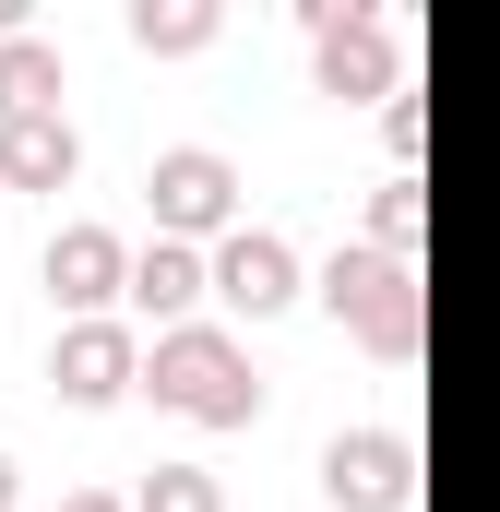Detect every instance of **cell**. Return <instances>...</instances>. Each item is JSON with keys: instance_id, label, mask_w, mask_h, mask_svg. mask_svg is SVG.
<instances>
[{"instance_id": "1", "label": "cell", "mask_w": 500, "mask_h": 512, "mask_svg": "<svg viewBox=\"0 0 500 512\" xmlns=\"http://www.w3.org/2000/svg\"><path fill=\"white\" fill-rule=\"evenodd\" d=\"M143 393L167 405V417H191V429H250L262 417V382H250V346L227 322H191V334H155V358H143Z\"/></svg>"}, {"instance_id": "2", "label": "cell", "mask_w": 500, "mask_h": 512, "mask_svg": "<svg viewBox=\"0 0 500 512\" xmlns=\"http://www.w3.org/2000/svg\"><path fill=\"white\" fill-rule=\"evenodd\" d=\"M322 310H334L370 358H417V334H429V286H417V262L370 251V239H346V251L322 262Z\"/></svg>"}, {"instance_id": "3", "label": "cell", "mask_w": 500, "mask_h": 512, "mask_svg": "<svg viewBox=\"0 0 500 512\" xmlns=\"http://www.w3.org/2000/svg\"><path fill=\"white\" fill-rule=\"evenodd\" d=\"M310 36H322V96L334 108H393L405 96V24L370 0H310Z\"/></svg>"}, {"instance_id": "4", "label": "cell", "mask_w": 500, "mask_h": 512, "mask_svg": "<svg viewBox=\"0 0 500 512\" xmlns=\"http://www.w3.org/2000/svg\"><path fill=\"white\" fill-rule=\"evenodd\" d=\"M143 191H155V239H239V167L215 143H167Z\"/></svg>"}, {"instance_id": "5", "label": "cell", "mask_w": 500, "mask_h": 512, "mask_svg": "<svg viewBox=\"0 0 500 512\" xmlns=\"http://www.w3.org/2000/svg\"><path fill=\"white\" fill-rule=\"evenodd\" d=\"M322 501L334 512H405L417 501V441L405 429H334L322 441Z\"/></svg>"}, {"instance_id": "6", "label": "cell", "mask_w": 500, "mask_h": 512, "mask_svg": "<svg viewBox=\"0 0 500 512\" xmlns=\"http://www.w3.org/2000/svg\"><path fill=\"white\" fill-rule=\"evenodd\" d=\"M131 239L120 227H60V239H48V298H60V310H72V322H120L131 310Z\"/></svg>"}, {"instance_id": "7", "label": "cell", "mask_w": 500, "mask_h": 512, "mask_svg": "<svg viewBox=\"0 0 500 512\" xmlns=\"http://www.w3.org/2000/svg\"><path fill=\"white\" fill-rule=\"evenodd\" d=\"M143 334L131 322H72L60 334V358H48V382H60V405H120V393H143Z\"/></svg>"}, {"instance_id": "8", "label": "cell", "mask_w": 500, "mask_h": 512, "mask_svg": "<svg viewBox=\"0 0 500 512\" xmlns=\"http://www.w3.org/2000/svg\"><path fill=\"white\" fill-rule=\"evenodd\" d=\"M203 298H215V251H191V239H143V262H131V322L191 334Z\"/></svg>"}, {"instance_id": "9", "label": "cell", "mask_w": 500, "mask_h": 512, "mask_svg": "<svg viewBox=\"0 0 500 512\" xmlns=\"http://www.w3.org/2000/svg\"><path fill=\"white\" fill-rule=\"evenodd\" d=\"M298 298V251L274 239V227H239V239H215V310H239V322H274Z\"/></svg>"}, {"instance_id": "10", "label": "cell", "mask_w": 500, "mask_h": 512, "mask_svg": "<svg viewBox=\"0 0 500 512\" xmlns=\"http://www.w3.org/2000/svg\"><path fill=\"white\" fill-rule=\"evenodd\" d=\"M84 179V131L60 120H0V191H72Z\"/></svg>"}, {"instance_id": "11", "label": "cell", "mask_w": 500, "mask_h": 512, "mask_svg": "<svg viewBox=\"0 0 500 512\" xmlns=\"http://www.w3.org/2000/svg\"><path fill=\"white\" fill-rule=\"evenodd\" d=\"M60 108V48L48 36H0V120H48Z\"/></svg>"}, {"instance_id": "12", "label": "cell", "mask_w": 500, "mask_h": 512, "mask_svg": "<svg viewBox=\"0 0 500 512\" xmlns=\"http://www.w3.org/2000/svg\"><path fill=\"white\" fill-rule=\"evenodd\" d=\"M215 0H131V48H155V60H191V48H215Z\"/></svg>"}, {"instance_id": "13", "label": "cell", "mask_w": 500, "mask_h": 512, "mask_svg": "<svg viewBox=\"0 0 500 512\" xmlns=\"http://www.w3.org/2000/svg\"><path fill=\"white\" fill-rule=\"evenodd\" d=\"M417 227H429V203H417V167H393V179L370 191V251L417 262Z\"/></svg>"}, {"instance_id": "14", "label": "cell", "mask_w": 500, "mask_h": 512, "mask_svg": "<svg viewBox=\"0 0 500 512\" xmlns=\"http://www.w3.org/2000/svg\"><path fill=\"white\" fill-rule=\"evenodd\" d=\"M131 512H227V477H203V465H155V477L131 489Z\"/></svg>"}, {"instance_id": "15", "label": "cell", "mask_w": 500, "mask_h": 512, "mask_svg": "<svg viewBox=\"0 0 500 512\" xmlns=\"http://www.w3.org/2000/svg\"><path fill=\"white\" fill-rule=\"evenodd\" d=\"M381 143L417 167V143H429V108H417V96H393V108H381Z\"/></svg>"}, {"instance_id": "16", "label": "cell", "mask_w": 500, "mask_h": 512, "mask_svg": "<svg viewBox=\"0 0 500 512\" xmlns=\"http://www.w3.org/2000/svg\"><path fill=\"white\" fill-rule=\"evenodd\" d=\"M60 512H131V501H120V489H72Z\"/></svg>"}, {"instance_id": "17", "label": "cell", "mask_w": 500, "mask_h": 512, "mask_svg": "<svg viewBox=\"0 0 500 512\" xmlns=\"http://www.w3.org/2000/svg\"><path fill=\"white\" fill-rule=\"evenodd\" d=\"M12 501H24V477H12V453H0V512H12Z\"/></svg>"}]
</instances>
